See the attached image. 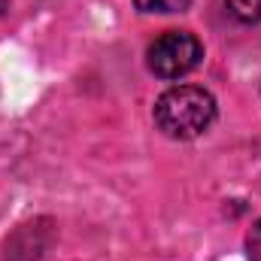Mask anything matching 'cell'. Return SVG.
<instances>
[{
    "label": "cell",
    "mask_w": 261,
    "mask_h": 261,
    "mask_svg": "<svg viewBox=\"0 0 261 261\" xmlns=\"http://www.w3.org/2000/svg\"><path fill=\"white\" fill-rule=\"evenodd\" d=\"M134 6L140 12H158V15H170V12H186L192 6V0H134Z\"/></svg>",
    "instance_id": "277c9868"
},
{
    "label": "cell",
    "mask_w": 261,
    "mask_h": 261,
    "mask_svg": "<svg viewBox=\"0 0 261 261\" xmlns=\"http://www.w3.org/2000/svg\"><path fill=\"white\" fill-rule=\"evenodd\" d=\"M203 58V46L192 31H164L152 40L146 64L158 79H179L192 73Z\"/></svg>",
    "instance_id": "7a4b0ae2"
},
{
    "label": "cell",
    "mask_w": 261,
    "mask_h": 261,
    "mask_svg": "<svg viewBox=\"0 0 261 261\" xmlns=\"http://www.w3.org/2000/svg\"><path fill=\"white\" fill-rule=\"evenodd\" d=\"M155 125L170 140H195L216 122V97L200 85H173L155 100Z\"/></svg>",
    "instance_id": "6da1fadb"
},
{
    "label": "cell",
    "mask_w": 261,
    "mask_h": 261,
    "mask_svg": "<svg viewBox=\"0 0 261 261\" xmlns=\"http://www.w3.org/2000/svg\"><path fill=\"white\" fill-rule=\"evenodd\" d=\"M246 258L261 261V219L249 228V234H246Z\"/></svg>",
    "instance_id": "5b68a950"
},
{
    "label": "cell",
    "mask_w": 261,
    "mask_h": 261,
    "mask_svg": "<svg viewBox=\"0 0 261 261\" xmlns=\"http://www.w3.org/2000/svg\"><path fill=\"white\" fill-rule=\"evenodd\" d=\"M225 9L240 24H255V21H261V0H225Z\"/></svg>",
    "instance_id": "3957f363"
}]
</instances>
